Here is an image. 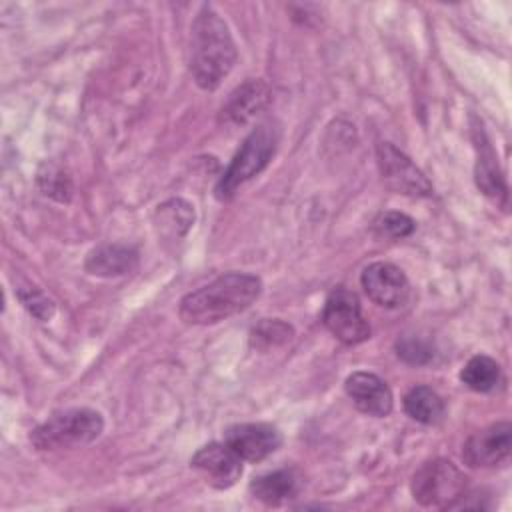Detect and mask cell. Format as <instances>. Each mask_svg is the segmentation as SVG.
<instances>
[{
	"mask_svg": "<svg viewBox=\"0 0 512 512\" xmlns=\"http://www.w3.org/2000/svg\"><path fill=\"white\" fill-rule=\"evenodd\" d=\"M262 294V280L246 272H226L188 292L178 306L180 320L192 326L222 322L250 308Z\"/></svg>",
	"mask_w": 512,
	"mask_h": 512,
	"instance_id": "obj_1",
	"label": "cell"
},
{
	"mask_svg": "<svg viewBox=\"0 0 512 512\" xmlns=\"http://www.w3.org/2000/svg\"><path fill=\"white\" fill-rule=\"evenodd\" d=\"M190 72L202 90H216L236 64V46L228 24L208 4L190 28Z\"/></svg>",
	"mask_w": 512,
	"mask_h": 512,
	"instance_id": "obj_2",
	"label": "cell"
},
{
	"mask_svg": "<svg viewBox=\"0 0 512 512\" xmlns=\"http://www.w3.org/2000/svg\"><path fill=\"white\" fill-rule=\"evenodd\" d=\"M280 142V126L274 120L260 122L242 142L240 150L234 154L232 162L218 178L214 194L218 200H228L234 196L238 186L258 176L272 160Z\"/></svg>",
	"mask_w": 512,
	"mask_h": 512,
	"instance_id": "obj_3",
	"label": "cell"
},
{
	"mask_svg": "<svg viewBox=\"0 0 512 512\" xmlns=\"http://www.w3.org/2000/svg\"><path fill=\"white\" fill-rule=\"evenodd\" d=\"M102 430L104 420L100 412L92 408H66L50 414L38 424L30 434V442L38 450L74 448L94 442Z\"/></svg>",
	"mask_w": 512,
	"mask_h": 512,
	"instance_id": "obj_4",
	"label": "cell"
},
{
	"mask_svg": "<svg viewBox=\"0 0 512 512\" xmlns=\"http://www.w3.org/2000/svg\"><path fill=\"white\" fill-rule=\"evenodd\" d=\"M468 490V476L450 460L424 462L412 476L410 492L426 508H456Z\"/></svg>",
	"mask_w": 512,
	"mask_h": 512,
	"instance_id": "obj_5",
	"label": "cell"
},
{
	"mask_svg": "<svg viewBox=\"0 0 512 512\" xmlns=\"http://www.w3.org/2000/svg\"><path fill=\"white\" fill-rule=\"evenodd\" d=\"M326 330L342 344L356 346L370 338V324L362 314L358 296L346 288H334L322 310Z\"/></svg>",
	"mask_w": 512,
	"mask_h": 512,
	"instance_id": "obj_6",
	"label": "cell"
},
{
	"mask_svg": "<svg viewBox=\"0 0 512 512\" xmlns=\"http://www.w3.org/2000/svg\"><path fill=\"white\" fill-rule=\"evenodd\" d=\"M376 162L384 184L396 194L426 198L432 196V184L424 172L394 144L378 142Z\"/></svg>",
	"mask_w": 512,
	"mask_h": 512,
	"instance_id": "obj_7",
	"label": "cell"
},
{
	"mask_svg": "<svg viewBox=\"0 0 512 512\" xmlns=\"http://www.w3.org/2000/svg\"><path fill=\"white\" fill-rule=\"evenodd\" d=\"M366 296L382 308H400L410 298L406 274L392 262H372L360 274Z\"/></svg>",
	"mask_w": 512,
	"mask_h": 512,
	"instance_id": "obj_8",
	"label": "cell"
},
{
	"mask_svg": "<svg viewBox=\"0 0 512 512\" xmlns=\"http://www.w3.org/2000/svg\"><path fill=\"white\" fill-rule=\"evenodd\" d=\"M512 448L510 422H496L474 432L462 448V460L470 468H490L504 462Z\"/></svg>",
	"mask_w": 512,
	"mask_h": 512,
	"instance_id": "obj_9",
	"label": "cell"
},
{
	"mask_svg": "<svg viewBox=\"0 0 512 512\" xmlns=\"http://www.w3.org/2000/svg\"><path fill=\"white\" fill-rule=\"evenodd\" d=\"M224 442L246 462H260L274 454L282 444L276 426L264 422H244L226 428Z\"/></svg>",
	"mask_w": 512,
	"mask_h": 512,
	"instance_id": "obj_10",
	"label": "cell"
},
{
	"mask_svg": "<svg viewBox=\"0 0 512 512\" xmlns=\"http://www.w3.org/2000/svg\"><path fill=\"white\" fill-rule=\"evenodd\" d=\"M190 466L196 468L212 488L226 490L242 476V458L226 442H210L202 446L192 458Z\"/></svg>",
	"mask_w": 512,
	"mask_h": 512,
	"instance_id": "obj_11",
	"label": "cell"
},
{
	"mask_svg": "<svg viewBox=\"0 0 512 512\" xmlns=\"http://www.w3.org/2000/svg\"><path fill=\"white\" fill-rule=\"evenodd\" d=\"M344 390L354 406L368 416L384 418L392 412V390L374 372H352L344 382Z\"/></svg>",
	"mask_w": 512,
	"mask_h": 512,
	"instance_id": "obj_12",
	"label": "cell"
},
{
	"mask_svg": "<svg viewBox=\"0 0 512 512\" xmlns=\"http://www.w3.org/2000/svg\"><path fill=\"white\" fill-rule=\"evenodd\" d=\"M474 146H476V166H474V180L478 190L496 200V204L506 206V182L502 176V170L498 166V158L484 134V130L474 128Z\"/></svg>",
	"mask_w": 512,
	"mask_h": 512,
	"instance_id": "obj_13",
	"label": "cell"
},
{
	"mask_svg": "<svg viewBox=\"0 0 512 512\" xmlns=\"http://www.w3.org/2000/svg\"><path fill=\"white\" fill-rule=\"evenodd\" d=\"M270 86L260 78H250L230 92L222 106V118L230 124H246L270 102Z\"/></svg>",
	"mask_w": 512,
	"mask_h": 512,
	"instance_id": "obj_14",
	"label": "cell"
},
{
	"mask_svg": "<svg viewBox=\"0 0 512 512\" xmlns=\"http://www.w3.org/2000/svg\"><path fill=\"white\" fill-rule=\"evenodd\" d=\"M138 266V252L126 244H100L92 248L84 260V268L92 276L116 278L130 274Z\"/></svg>",
	"mask_w": 512,
	"mask_h": 512,
	"instance_id": "obj_15",
	"label": "cell"
},
{
	"mask_svg": "<svg viewBox=\"0 0 512 512\" xmlns=\"http://www.w3.org/2000/svg\"><path fill=\"white\" fill-rule=\"evenodd\" d=\"M298 488H300V478L296 476L294 470H288V468L256 476L248 486L250 494L268 506H280L288 502L298 494Z\"/></svg>",
	"mask_w": 512,
	"mask_h": 512,
	"instance_id": "obj_16",
	"label": "cell"
},
{
	"mask_svg": "<svg viewBox=\"0 0 512 512\" xmlns=\"http://www.w3.org/2000/svg\"><path fill=\"white\" fill-rule=\"evenodd\" d=\"M154 224L162 238L180 240L194 224V206L182 198L166 200L156 208Z\"/></svg>",
	"mask_w": 512,
	"mask_h": 512,
	"instance_id": "obj_17",
	"label": "cell"
},
{
	"mask_svg": "<svg viewBox=\"0 0 512 512\" xmlns=\"http://www.w3.org/2000/svg\"><path fill=\"white\" fill-rule=\"evenodd\" d=\"M404 412L420 424H438L444 418V400L430 386H414L404 396Z\"/></svg>",
	"mask_w": 512,
	"mask_h": 512,
	"instance_id": "obj_18",
	"label": "cell"
},
{
	"mask_svg": "<svg viewBox=\"0 0 512 512\" xmlns=\"http://www.w3.org/2000/svg\"><path fill=\"white\" fill-rule=\"evenodd\" d=\"M500 366L486 354L472 356L460 370V380L474 392H490L500 382Z\"/></svg>",
	"mask_w": 512,
	"mask_h": 512,
	"instance_id": "obj_19",
	"label": "cell"
},
{
	"mask_svg": "<svg viewBox=\"0 0 512 512\" xmlns=\"http://www.w3.org/2000/svg\"><path fill=\"white\" fill-rule=\"evenodd\" d=\"M414 228H416V222L408 214L394 212V210L380 212L372 222V230L378 238H392V240L406 238L414 232Z\"/></svg>",
	"mask_w": 512,
	"mask_h": 512,
	"instance_id": "obj_20",
	"label": "cell"
},
{
	"mask_svg": "<svg viewBox=\"0 0 512 512\" xmlns=\"http://www.w3.org/2000/svg\"><path fill=\"white\" fill-rule=\"evenodd\" d=\"M292 326L274 318V320H262L252 330V344L260 350H268L280 344H286L292 338Z\"/></svg>",
	"mask_w": 512,
	"mask_h": 512,
	"instance_id": "obj_21",
	"label": "cell"
},
{
	"mask_svg": "<svg viewBox=\"0 0 512 512\" xmlns=\"http://www.w3.org/2000/svg\"><path fill=\"white\" fill-rule=\"evenodd\" d=\"M38 184L42 194L56 198L60 202H68L70 200V192H72V184L70 178L56 166L46 164L40 172H38Z\"/></svg>",
	"mask_w": 512,
	"mask_h": 512,
	"instance_id": "obj_22",
	"label": "cell"
},
{
	"mask_svg": "<svg viewBox=\"0 0 512 512\" xmlns=\"http://www.w3.org/2000/svg\"><path fill=\"white\" fill-rule=\"evenodd\" d=\"M396 354L408 364H426L432 360L434 352L428 342L416 334H404L396 340Z\"/></svg>",
	"mask_w": 512,
	"mask_h": 512,
	"instance_id": "obj_23",
	"label": "cell"
},
{
	"mask_svg": "<svg viewBox=\"0 0 512 512\" xmlns=\"http://www.w3.org/2000/svg\"><path fill=\"white\" fill-rule=\"evenodd\" d=\"M18 298L24 304V308L34 318H38L40 322H46V320H50L54 316V302L44 292H40L38 288L18 290Z\"/></svg>",
	"mask_w": 512,
	"mask_h": 512,
	"instance_id": "obj_24",
	"label": "cell"
}]
</instances>
